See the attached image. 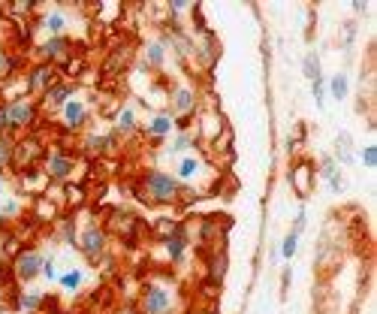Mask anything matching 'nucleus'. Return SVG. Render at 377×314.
<instances>
[{
	"instance_id": "48",
	"label": "nucleus",
	"mask_w": 377,
	"mask_h": 314,
	"mask_svg": "<svg viewBox=\"0 0 377 314\" xmlns=\"http://www.w3.org/2000/svg\"><path fill=\"white\" fill-rule=\"evenodd\" d=\"M10 133V118H6V103H0V136Z\"/></svg>"
},
{
	"instance_id": "34",
	"label": "nucleus",
	"mask_w": 377,
	"mask_h": 314,
	"mask_svg": "<svg viewBox=\"0 0 377 314\" xmlns=\"http://www.w3.org/2000/svg\"><path fill=\"white\" fill-rule=\"evenodd\" d=\"M178 181H190V178H196L199 176V160L196 157H181V163H178Z\"/></svg>"
},
{
	"instance_id": "11",
	"label": "nucleus",
	"mask_w": 377,
	"mask_h": 314,
	"mask_svg": "<svg viewBox=\"0 0 377 314\" xmlns=\"http://www.w3.org/2000/svg\"><path fill=\"white\" fill-rule=\"evenodd\" d=\"M57 79H61V70H57V67H52V64H43V61L33 64V67L28 70V79H24V82H28V94H33V97L39 94V97H43Z\"/></svg>"
},
{
	"instance_id": "42",
	"label": "nucleus",
	"mask_w": 377,
	"mask_h": 314,
	"mask_svg": "<svg viewBox=\"0 0 377 314\" xmlns=\"http://www.w3.org/2000/svg\"><path fill=\"white\" fill-rule=\"evenodd\" d=\"M33 10H37V0H15V6H12L15 15H28Z\"/></svg>"
},
{
	"instance_id": "36",
	"label": "nucleus",
	"mask_w": 377,
	"mask_h": 314,
	"mask_svg": "<svg viewBox=\"0 0 377 314\" xmlns=\"http://www.w3.org/2000/svg\"><path fill=\"white\" fill-rule=\"evenodd\" d=\"M61 239H64V245H75V239H79L73 214H64V218H61Z\"/></svg>"
},
{
	"instance_id": "29",
	"label": "nucleus",
	"mask_w": 377,
	"mask_h": 314,
	"mask_svg": "<svg viewBox=\"0 0 377 314\" xmlns=\"http://www.w3.org/2000/svg\"><path fill=\"white\" fill-rule=\"evenodd\" d=\"M43 28H46L52 37H64V30H66V15H64L61 10L48 12L46 19H43Z\"/></svg>"
},
{
	"instance_id": "50",
	"label": "nucleus",
	"mask_w": 377,
	"mask_h": 314,
	"mask_svg": "<svg viewBox=\"0 0 377 314\" xmlns=\"http://www.w3.org/2000/svg\"><path fill=\"white\" fill-rule=\"evenodd\" d=\"M353 10H356V12H359V15H362V12H365V10H368V6H365V0H356V3H353Z\"/></svg>"
},
{
	"instance_id": "41",
	"label": "nucleus",
	"mask_w": 377,
	"mask_h": 314,
	"mask_svg": "<svg viewBox=\"0 0 377 314\" xmlns=\"http://www.w3.org/2000/svg\"><path fill=\"white\" fill-rule=\"evenodd\" d=\"M0 212H3V218L10 221V218H19V214H21V205H19V200H6Z\"/></svg>"
},
{
	"instance_id": "30",
	"label": "nucleus",
	"mask_w": 377,
	"mask_h": 314,
	"mask_svg": "<svg viewBox=\"0 0 377 314\" xmlns=\"http://www.w3.org/2000/svg\"><path fill=\"white\" fill-rule=\"evenodd\" d=\"M19 64H21L19 57H15L12 52H6V48L0 46V82H6V79H10L12 73L19 70Z\"/></svg>"
},
{
	"instance_id": "5",
	"label": "nucleus",
	"mask_w": 377,
	"mask_h": 314,
	"mask_svg": "<svg viewBox=\"0 0 377 314\" xmlns=\"http://www.w3.org/2000/svg\"><path fill=\"white\" fill-rule=\"evenodd\" d=\"M43 263H46V254L37 251V248H21L19 254L12 257V278L28 284V281L43 275Z\"/></svg>"
},
{
	"instance_id": "35",
	"label": "nucleus",
	"mask_w": 377,
	"mask_h": 314,
	"mask_svg": "<svg viewBox=\"0 0 377 314\" xmlns=\"http://www.w3.org/2000/svg\"><path fill=\"white\" fill-rule=\"evenodd\" d=\"M46 305V293L39 290H24L21 293V311H39Z\"/></svg>"
},
{
	"instance_id": "17",
	"label": "nucleus",
	"mask_w": 377,
	"mask_h": 314,
	"mask_svg": "<svg viewBox=\"0 0 377 314\" xmlns=\"http://www.w3.org/2000/svg\"><path fill=\"white\" fill-rule=\"evenodd\" d=\"M163 248H166V254H169L172 263L184 260V254H187V224H184V221H178L172 233L163 239Z\"/></svg>"
},
{
	"instance_id": "20",
	"label": "nucleus",
	"mask_w": 377,
	"mask_h": 314,
	"mask_svg": "<svg viewBox=\"0 0 377 314\" xmlns=\"http://www.w3.org/2000/svg\"><path fill=\"white\" fill-rule=\"evenodd\" d=\"M335 163L338 167H353V160H356V151H353V136L350 133H338L335 136Z\"/></svg>"
},
{
	"instance_id": "38",
	"label": "nucleus",
	"mask_w": 377,
	"mask_h": 314,
	"mask_svg": "<svg viewBox=\"0 0 377 314\" xmlns=\"http://www.w3.org/2000/svg\"><path fill=\"white\" fill-rule=\"evenodd\" d=\"M311 94H314V100H317V106H326V76H317L314 82H311Z\"/></svg>"
},
{
	"instance_id": "37",
	"label": "nucleus",
	"mask_w": 377,
	"mask_h": 314,
	"mask_svg": "<svg viewBox=\"0 0 377 314\" xmlns=\"http://www.w3.org/2000/svg\"><path fill=\"white\" fill-rule=\"evenodd\" d=\"M356 28H359V24L353 21V19H350V21H344V24H341V48H344V52H350V46H353V39H356Z\"/></svg>"
},
{
	"instance_id": "31",
	"label": "nucleus",
	"mask_w": 377,
	"mask_h": 314,
	"mask_svg": "<svg viewBox=\"0 0 377 314\" xmlns=\"http://www.w3.org/2000/svg\"><path fill=\"white\" fill-rule=\"evenodd\" d=\"M12 154H15V139L10 133L0 136V172L12 169Z\"/></svg>"
},
{
	"instance_id": "24",
	"label": "nucleus",
	"mask_w": 377,
	"mask_h": 314,
	"mask_svg": "<svg viewBox=\"0 0 377 314\" xmlns=\"http://www.w3.org/2000/svg\"><path fill=\"white\" fill-rule=\"evenodd\" d=\"M19 251H21V239H19V233H12L10 227L0 230V263H3V260H12Z\"/></svg>"
},
{
	"instance_id": "33",
	"label": "nucleus",
	"mask_w": 377,
	"mask_h": 314,
	"mask_svg": "<svg viewBox=\"0 0 377 314\" xmlns=\"http://www.w3.org/2000/svg\"><path fill=\"white\" fill-rule=\"evenodd\" d=\"M296 251H299V233H290L281 239V248H278V257H284V260H293L296 257Z\"/></svg>"
},
{
	"instance_id": "13",
	"label": "nucleus",
	"mask_w": 377,
	"mask_h": 314,
	"mask_svg": "<svg viewBox=\"0 0 377 314\" xmlns=\"http://www.w3.org/2000/svg\"><path fill=\"white\" fill-rule=\"evenodd\" d=\"M73 57V43L66 37H48L43 46H39V61L52 64V67H64Z\"/></svg>"
},
{
	"instance_id": "46",
	"label": "nucleus",
	"mask_w": 377,
	"mask_h": 314,
	"mask_svg": "<svg viewBox=\"0 0 377 314\" xmlns=\"http://www.w3.org/2000/svg\"><path fill=\"white\" fill-rule=\"evenodd\" d=\"M43 278L46 281H57V269H55V260L52 257H46V263H43Z\"/></svg>"
},
{
	"instance_id": "15",
	"label": "nucleus",
	"mask_w": 377,
	"mask_h": 314,
	"mask_svg": "<svg viewBox=\"0 0 377 314\" xmlns=\"http://www.w3.org/2000/svg\"><path fill=\"white\" fill-rule=\"evenodd\" d=\"M73 94H75V82L57 79L55 85L43 94V100H39V106H46V109H64V106L73 100Z\"/></svg>"
},
{
	"instance_id": "26",
	"label": "nucleus",
	"mask_w": 377,
	"mask_h": 314,
	"mask_svg": "<svg viewBox=\"0 0 377 314\" xmlns=\"http://www.w3.org/2000/svg\"><path fill=\"white\" fill-rule=\"evenodd\" d=\"M115 133H136V109H130V106H124V109L118 112V121H115Z\"/></svg>"
},
{
	"instance_id": "19",
	"label": "nucleus",
	"mask_w": 377,
	"mask_h": 314,
	"mask_svg": "<svg viewBox=\"0 0 377 314\" xmlns=\"http://www.w3.org/2000/svg\"><path fill=\"white\" fill-rule=\"evenodd\" d=\"M130 61H133V46H118L115 52H109L106 64H103V73L106 76H118V73L127 70Z\"/></svg>"
},
{
	"instance_id": "10",
	"label": "nucleus",
	"mask_w": 377,
	"mask_h": 314,
	"mask_svg": "<svg viewBox=\"0 0 377 314\" xmlns=\"http://www.w3.org/2000/svg\"><path fill=\"white\" fill-rule=\"evenodd\" d=\"M73 169H75V160L66 151H61V148H52L48 151V157H46V178L48 181H57V185H66L70 181V176H73Z\"/></svg>"
},
{
	"instance_id": "44",
	"label": "nucleus",
	"mask_w": 377,
	"mask_h": 314,
	"mask_svg": "<svg viewBox=\"0 0 377 314\" xmlns=\"http://www.w3.org/2000/svg\"><path fill=\"white\" fill-rule=\"evenodd\" d=\"M362 163H365L368 169L377 167V145H365L362 148Z\"/></svg>"
},
{
	"instance_id": "9",
	"label": "nucleus",
	"mask_w": 377,
	"mask_h": 314,
	"mask_svg": "<svg viewBox=\"0 0 377 314\" xmlns=\"http://www.w3.org/2000/svg\"><path fill=\"white\" fill-rule=\"evenodd\" d=\"M169 115L172 118H184V121H190L196 115V106H199V97H196V91L190 88V85H175L172 88V94H169Z\"/></svg>"
},
{
	"instance_id": "2",
	"label": "nucleus",
	"mask_w": 377,
	"mask_h": 314,
	"mask_svg": "<svg viewBox=\"0 0 377 314\" xmlns=\"http://www.w3.org/2000/svg\"><path fill=\"white\" fill-rule=\"evenodd\" d=\"M106 224H109V233H115L124 245H136L142 227H145L139 214L133 209H127V205H115V209H109Z\"/></svg>"
},
{
	"instance_id": "3",
	"label": "nucleus",
	"mask_w": 377,
	"mask_h": 314,
	"mask_svg": "<svg viewBox=\"0 0 377 314\" xmlns=\"http://www.w3.org/2000/svg\"><path fill=\"white\" fill-rule=\"evenodd\" d=\"M75 248L82 251V257L88 263H100L106 257V248H109V233L100 224H88L85 230L75 239Z\"/></svg>"
},
{
	"instance_id": "16",
	"label": "nucleus",
	"mask_w": 377,
	"mask_h": 314,
	"mask_svg": "<svg viewBox=\"0 0 377 314\" xmlns=\"http://www.w3.org/2000/svg\"><path fill=\"white\" fill-rule=\"evenodd\" d=\"M317 178H323L329 185L332 194H344V176H341V167L335 163L332 154H323L320 157V167H317Z\"/></svg>"
},
{
	"instance_id": "23",
	"label": "nucleus",
	"mask_w": 377,
	"mask_h": 314,
	"mask_svg": "<svg viewBox=\"0 0 377 314\" xmlns=\"http://www.w3.org/2000/svg\"><path fill=\"white\" fill-rule=\"evenodd\" d=\"M112 148H115V133H103V136L91 133L85 139V154H91V157H103V154L112 151Z\"/></svg>"
},
{
	"instance_id": "52",
	"label": "nucleus",
	"mask_w": 377,
	"mask_h": 314,
	"mask_svg": "<svg viewBox=\"0 0 377 314\" xmlns=\"http://www.w3.org/2000/svg\"><path fill=\"white\" fill-rule=\"evenodd\" d=\"M0 308H6V293L0 290Z\"/></svg>"
},
{
	"instance_id": "47",
	"label": "nucleus",
	"mask_w": 377,
	"mask_h": 314,
	"mask_svg": "<svg viewBox=\"0 0 377 314\" xmlns=\"http://www.w3.org/2000/svg\"><path fill=\"white\" fill-rule=\"evenodd\" d=\"M290 281H293V266H284V272H281V293L290 290Z\"/></svg>"
},
{
	"instance_id": "55",
	"label": "nucleus",
	"mask_w": 377,
	"mask_h": 314,
	"mask_svg": "<svg viewBox=\"0 0 377 314\" xmlns=\"http://www.w3.org/2000/svg\"><path fill=\"white\" fill-rule=\"evenodd\" d=\"M0 191H3V181H0Z\"/></svg>"
},
{
	"instance_id": "6",
	"label": "nucleus",
	"mask_w": 377,
	"mask_h": 314,
	"mask_svg": "<svg viewBox=\"0 0 377 314\" xmlns=\"http://www.w3.org/2000/svg\"><path fill=\"white\" fill-rule=\"evenodd\" d=\"M39 157H43V142H39V136H21L15 139V154H12V169L15 172H28L39 163Z\"/></svg>"
},
{
	"instance_id": "12",
	"label": "nucleus",
	"mask_w": 377,
	"mask_h": 314,
	"mask_svg": "<svg viewBox=\"0 0 377 314\" xmlns=\"http://www.w3.org/2000/svg\"><path fill=\"white\" fill-rule=\"evenodd\" d=\"M139 311L142 314H169L172 311V293L166 287L151 284L139 296Z\"/></svg>"
},
{
	"instance_id": "18",
	"label": "nucleus",
	"mask_w": 377,
	"mask_h": 314,
	"mask_svg": "<svg viewBox=\"0 0 377 314\" xmlns=\"http://www.w3.org/2000/svg\"><path fill=\"white\" fill-rule=\"evenodd\" d=\"M61 121H64L66 130H82L85 127V121H88V106L82 100H70L61 109Z\"/></svg>"
},
{
	"instance_id": "54",
	"label": "nucleus",
	"mask_w": 377,
	"mask_h": 314,
	"mask_svg": "<svg viewBox=\"0 0 377 314\" xmlns=\"http://www.w3.org/2000/svg\"><path fill=\"white\" fill-rule=\"evenodd\" d=\"M0 314H6V308H0Z\"/></svg>"
},
{
	"instance_id": "4",
	"label": "nucleus",
	"mask_w": 377,
	"mask_h": 314,
	"mask_svg": "<svg viewBox=\"0 0 377 314\" xmlns=\"http://www.w3.org/2000/svg\"><path fill=\"white\" fill-rule=\"evenodd\" d=\"M6 118H10V133L12 130H30L39 118V103L30 97H12V100H6Z\"/></svg>"
},
{
	"instance_id": "40",
	"label": "nucleus",
	"mask_w": 377,
	"mask_h": 314,
	"mask_svg": "<svg viewBox=\"0 0 377 314\" xmlns=\"http://www.w3.org/2000/svg\"><path fill=\"white\" fill-rule=\"evenodd\" d=\"M66 194H70V205H79L82 200H85V187H75V185H70V181H66Z\"/></svg>"
},
{
	"instance_id": "39",
	"label": "nucleus",
	"mask_w": 377,
	"mask_h": 314,
	"mask_svg": "<svg viewBox=\"0 0 377 314\" xmlns=\"http://www.w3.org/2000/svg\"><path fill=\"white\" fill-rule=\"evenodd\" d=\"M190 145H194V136H190V133H178V136H175V142L166 148V151H169V154H178V151H187Z\"/></svg>"
},
{
	"instance_id": "51",
	"label": "nucleus",
	"mask_w": 377,
	"mask_h": 314,
	"mask_svg": "<svg viewBox=\"0 0 377 314\" xmlns=\"http://www.w3.org/2000/svg\"><path fill=\"white\" fill-rule=\"evenodd\" d=\"M6 227H10V221H6V218H3V212H0V230H6Z\"/></svg>"
},
{
	"instance_id": "1",
	"label": "nucleus",
	"mask_w": 377,
	"mask_h": 314,
	"mask_svg": "<svg viewBox=\"0 0 377 314\" xmlns=\"http://www.w3.org/2000/svg\"><path fill=\"white\" fill-rule=\"evenodd\" d=\"M142 185V200L154 203V205H172V203H181V194H184V185L169 172H160V169H145L139 178Z\"/></svg>"
},
{
	"instance_id": "8",
	"label": "nucleus",
	"mask_w": 377,
	"mask_h": 314,
	"mask_svg": "<svg viewBox=\"0 0 377 314\" xmlns=\"http://www.w3.org/2000/svg\"><path fill=\"white\" fill-rule=\"evenodd\" d=\"M232 221L223 218V214H212V218H203V224H199V248H208V251H214V248H226V230H230Z\"/></svg>"
},
{
	"instance_id": "7",
	"label": "nucleus",
	"mask_w": 377,
	"mask_h": 314,
	"mask_svg": "<svg viewBox=\"0 0 377 314\" xmlns=\"http://www.w3.org/2000/svg\"><path fill=\"white\" fill-rule=\"evenodd\" d=\"M287 178H290L293 191H296L302 200H305V196H311V191H314L317 167L308 160V157H296V160H293V167H290V172H287Z\"/></svg>"
},
{
	"instance_id": "22",
	"label": "nucleus",
	"mask_w": 377,
	"mask_h": 314,
	"mask_svg": "<svg viewBox=\"0 0 377 314\" xmlns=\"http://www.w3.org/2000/svg\"><path fill=\"white\" fill-rule=\"evenodd\" d=\"M203 39H199V46H194V55H199V61H203V67H208L212 70L214 67V61H217V55H221V48H217V43H214V37L208 34H199Z\"/></svg>"
},
{
	"instance_id": "32",
	"label": "nucleus",
	"mask_w": 377,
	"mask_h": 314,
	"mask_svg": "<svg viewBox=\"0 0 377 314\" xmlns=\"http://www.w3.org/2000/svg\"><path fill=\"white\" fill-rule=\"evenodd\" d=\"M329 91L335 100H347L350 94V82H347V73H335V76L329 79Z\"/></svg>"
},
{
	"instance_id": "45",
	"label": "nucleus",
	"mask_w": 377,
	"mask_h": 314,
	"mask_svg": "<svg viewBox=\"0 0 377 314\" xmlns=\"http://www.w3.org/2000/svg\"><path fill=\"white\" fill-rule=\"evenodd\" d=\"M305 221H308V212H305V205H299L296 221H293V233H299V236H302V230H305Z\"/></svg>"
},
{
	"instance_id": "25",
	"label": "nucleus",
	"mask_w": 377,
	"mask_h": 314,
	"mask_svg": "<svg viewBox=\"0 0 377 314\" xmlns=\"http://www.w3.org/2000/svg\"><path fill=\"white\" fill-rule=\"evenodd\" d=\"M166 64V43L163 39H151L145 46V67L148 70H160Z\"/></svg>"
},
{
	"instance_id": "53",
	"label": "nucleus",
	"mask_w": 377,
	"mask_h": 314,
	"mask_svg": "<svg viewBox=\"0 0 377 314\" xmlns=\"http://www.w3.org/2000/svg\"><path fill=\"white\" fill-rule=\"evenodd\" d=\"M199 314H217L214 308H203V311H199Z\"/></svg>"
},
{
	"instance_id": "14",
	"label": "nucleus",
	"mask_w": 377,
	"mask_h": 314,
	"mask_svg": "<svg viewBox=\"0 0 377 314\" xmlns=\"http://www.w3.org/2000/svg\"><path fill=\"white\" fill-rule=\"evenodd\" d=\"M226 269H230V254L226 248H214V251H205V281L212 287H221L226 278Z\"/></svg>"
},
{
	"instance_id": "27",
	"label": "nucleus",
	"mask_w": 377,
	"mask_h": 314,
	"mask_svg": "<svg viewBox=\"0 0 377 314\" xmlns=\"http://www.w3.org/2000/svg\"><path fill=\"white\" fill-rule=\"evenodd\" d=\"M57 284H61L66 293H75L82 284H85V272L82 269H66L64 275H57Z\"/></svg>"
},
{
	"instance_id": "49",
	"label": "nucleus",
	"mask_w": 377,
	"mask_h": 314,
	"mask_svg": "<svg viewBox=\"0 0 377 314\" xmlns=\"http://www.w3.org/2000/svg\"><path fill=\"white\" fill-rule=\"evenodd\" d=\"M112 314H142V311L136 308V305H121V308H115Z\"/></svg>"
},
{
	"instance_id": "21",
	"label": "nucleus",
	"mask_w": 377,
	"mask_h": 314,
	"mask_svg": "<svg viewBox=\"0 0 377 314\" xmlns=\"http://www.w3.org/2000/svg\"><path fill=\"white\" fill-rule=\"evenodd\" d=\"M175 130V121H172V115L169 112H157L154 118H151L148 124H145V133L151 136V139H166Z\"/></svg>"
},
{
	"instance_id": "28",
	"label": "nucleus",
	"mask_w": 377,
	"mask_h": 314,
	"mask_svg": "<svg viewBox=\"0 0 377 314\" xmlns=\"http://www.w3.org/2000/svg\"><path fill=\"white\" fill-rule=\"evenodd\" d=\"M302 73H305L308 82H314L317 76H323L320 55H317V52H305V57H302Z\"/></svg>"
},
{
	"instance_id": "43",
	"label": "nucleus",
	"mask_w": 377,
	"mask_h": 314,
	"mask_svg": "<svg viewBox=\"0 0 377 314\" xmlns=\"http://www.w3.org/2000/svg\"><path fill=\"white\" fill-rule=\"evenodd\" d=\"M190 10V0H169V15L172 19H178L181 12H187Z\"/></svg>"
}]
</instances>
